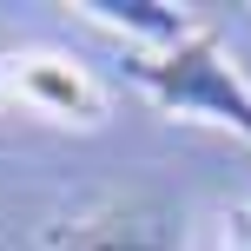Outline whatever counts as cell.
Wrapping results in <instances>:
<instances>
[{
	"label": "cell",
	"mask_w": 251,
	"mask_h": 251,
	"mask_svg": "<svg viewBox=\"0 0 251 251\" xmlns=\"http://www.w3.org/2000/svg\"><path fill=\"white\" fill-rule=\"evenodd\" d=\"M73 13L93 20V26H106V33H119L132 53H172V47H185L205 26L185 7H165V0H79Z\"/></svg>",
	"instance_id": "277c9868"
},
{
	"label": "cell",
	"mask_w": 251,
	"mask_h": 251,
	"mask_svg": "<svg viewBox=\"0 0 251 251\" xmlns=\"http://www.w3.org/2000/svg\"><path fill=\"white\" fill-rule=\"evenodd\" d=\"M0 86L53 126H100L106 119V93L60 53H13V60H0Z\"/></svg>",
	"instance_id": "3957f363"
},
{
	"label": "cell",
	"mask_w": 251,
	"mask_h": 251,
	"mask_svg": "<svg viewBox=\"0 0 251 251\" xmlns=\"http://www.w3.org/2000/svg\"><path fill=\"white\" fill-rule=\"evenodd\" d=\"M0 93H7V86H0Z\"/></svg>",
	"instance_id": "8992f818"
},
{
	"label": "cell",
	"mask_w": 251,
	"mask_h": 251,
	"mask_svg": "<svg viewBox=\"0 0 251 251\" xmlns=\"http://www.w3.org/2000/svg\"><path fill=\"white\" fill-rule=\"evenodd\" d=\"M225 251H251V205L225 212Z\"/></svg>",
	"instance_id": "5b68a950"
},
{
	"label": "cell",
	"mask_w": 251,
	"mask_h": 251,
	"mask_svg": "<svg viewBox=\"0 0 251 251\" xmlns=\"http://www.w3.org/2000/svg\"><path fill=\"white\" fill-rule=\"evenodd\" d=\"M126 79L159 113L192 119V126H218V132L251 146V79L238 73L218 26H199L172 53H126Z\"/></svg>",
	"instance_id": "6da1fadb"
},
{
	"label": "cell",
	"mask_w": 251,
	"mask_h": 251,
	"mask_svg": "<svg viewBox=\"0 0 251 251\" xmlns=\"http://www.w3.org/2000/svg\"><path fill=\"white\" fill-rule=\"evenodd\" d=\"M47 251H185V218L165 199H100L47 231Z\"/></svg>",
	"instance_id": "7a4b0ae2"
}]
</instances>
